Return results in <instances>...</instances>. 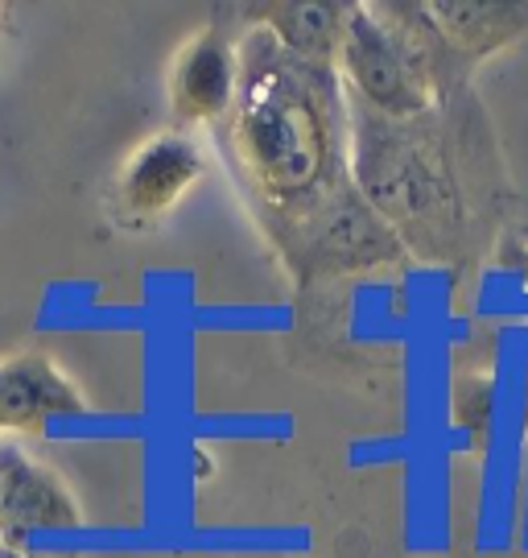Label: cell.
I'll use <instances>...</instances> for the list:
<instances>
[{"label":"cell","instance_id":"obj_1","mask_svg":"<svg viewBox=\"0 0 528 558\" xmlns=\"http://www.w3.org/2000/svg\"><path fill=\"white\" fill-rule=\"evenodd\" d=\"M235 50L240 87L228 112L235 161L273 216H302L352 182L339 71L285 54L265 29H248Z\"/></svg>","mask_w":528,"mask_h":558},{"label":"cell","instance_id":"obj_2","mask_svg":"<svg viewBox=\"0 0 528 558\" xmlns=\"http://www.w3.org/2000/svg\"><path fill=\"white\" fill-rule=\"evenodd\" d=\"M417 120L376 117L347 96V170L355 191L409 253L442 257L458 236V191L446 158Z\"/></svg>","mask_w":528,"mask_h":558},{"label":"cell","instance_id":"obj_3","mask_svg":"<svg viewBox=\"0 0 528 558\" xmlns=\"http://www.w3.org/2000/svg\"><path fill=\"white\" fill-rule=\"evenodd\" d=\"M451 59L426 9L409 4H352L347 38L339 50V83L368 112L417 120L433 108L438 71Z\"/></svg>","mask_w":528,"mask_h":558},{"label":"cell","instance_id":"obj_4","mask_svg":"<svg viewBox=\"0 0 528 558\" xmlns=\"http://www.w3.org/2000/svg\"><path fill=\"white\" fill-rule=\"evenodd\" d=\"M269 228L302 278L372 274L409 260V248L355 191V182H343L331 199L302 216H269Z\"/></svg>","mask_w":528,"mask_h":558},{"label":"cell","instance_id":"obj_5","mask_svg":"<svg viewBox=\"0 0 528 558\" xmlns=\"http://www.w3.org/2000/svg\"><path fill=\"white\" fill-rule=\"evenodd\" d=\"M83 505L46 463L0 442V538L17 546L34 530H78Z\"/></svg>","mask_w":528,"mask_h":558},{"label":"cell","instance_id":"obj_6","mask_svg":"<svg viewBox=\"0 0 528 558\" xmlns=\"http://www.w3.org/2000/svg\"><path fill=\"white\" fill-rule=\"evenodd\" d=\"M240 87V50L223 29L207 25L182 41L170 66V108L182 124H211L228 117Z\"/></svg>","mask_w":528,"mask_h":558},{"label":"cell","instance_id":"obj_7","mask_svg":"<svg viewBox=\"0 0 528 558\" xmlns=\"http://www.w3.org/2000/svg\"><path fill=\"white\" fill-rule=\"evenodd\" d=\"M207 158L186 133H157L140 141L120 170V203L133 216H165L202 182Z\"/></svg>","mask_w":528,"mask_h":558},{"label":"cell","instance_id":"obj_8","mask_svg":"<svg viewBox=\"0 0 528 558\" xmlns=\"http://www.w3.org/2000/svg\"><path fill=\"white\" fill-rule=\"evenodd\" d=\"M78 389L59 373V364L41 352H17L0 360V430L38 435L50 418L83 414Z\"/></svg>","mask_w":528,"mask_h":558},{"label":"cell","instance_id":"obj_9","mask_svg":"<svg viewBox=\"0 0 528 558\" xmlns=\"http://www.w3.org/2000/svg\"><path fill=\"white\" fill-rule=\"evenodd\" d=\"M244 17L253 29H265L285 54L334 71L347 38L352 4H253Z\"/></svg>","mask_w":528,"mask_h":558},{"label":"cell","instance_id":"obj_10","mask_svg":"<svg viewBox=\"0 0 528 558\" xmlns=\"http://www.w3.org/2000/svg\"><path fill=\"white\" fill-rule=\"evenodd\" d=\"M438 38L458 59H488L528 34V4H475V0H430L421 4Z\"/></svg>","mask_w":528,"mask_h":558},{"label":"cell","instance_id":"obj_11","mask_svg":"<svg viewBox=\"0 0 528 558\" xmlns=\"http://www.w3.org/2000/svg\"><path fill=\"white\" fill-rule=\"evenodd\" d=\"M504 260L528 281V244H508V248H504Z\"/></svg>","mask_w":528,"mask_h":558},{"label":"cell","instance_id":"obj_12","mask_svg":"<svg viewBox=\"0 0 528 558\" xmlns=\"http://www.w3.org/2000/svg\"><path fill=\"white\" fill-rule=\"evenodd\" d=\"M0 558H38V555H25L21 546H9V542H0Z\"/></svg>","mask_w":528,"mask_h":558}]
</instances>
